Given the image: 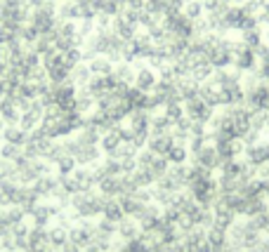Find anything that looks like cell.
Instances as JSON below:
<instances>
[{
	"label": "cell",
	"mask_w": 269,
	"mask_h": 252,
	"mask_svg": "<svg viewBox=\"0 0 269 252\" xmlns=\"http://www.w3.org/2000/svg\"><path fill=\"white\" fill-rule=\"evenodd\" d=\"M111 31H113L118 38H123V40H135V35L139 33V26L128 24V21L118 14V17H113V19H111Z\"/></svg>",
	"instance_id": "5b68a950"
},
{
	"label": "cell",
	"mask_w": 269,
	"mask_h": 252,
	"mask_svg": "<svg viewBox=\"0 0 269 252\" xmlns=\"http://www.w3.org/2000/svg\"><path fill=\"white\" fill-rule=\"evenodd\" d=\"M31 24L38 28V33L45 35V33H50V31H55V28H59L62 19H59V17H55V14L43 12L41 7H38V10H33V14H31Z\"/></svg>",
	"instance_id": "7a4b0ae2"
},
{
	"label": "cell",
	"mask_w": 269,
	"mask_h": 252,
	"mask_svg": "<svg viewBox=\"0 0 269 252\" xmlns=\"http://www.w3.org/2000/svg\"><path fill=\"white\" fill-rule=\"evenodd\" d=\"M159 80L161 82H177V75H175V71H173V66H170V64H166V66L161 68L159 71Z\"/></svg>",
	"instance_id": "4dcf8cb0"
},
{
	"label": "cell",
	"mask_w": 269,
	"mask_h": 252,
	"mask_svg": "<svg viewBox=\"0 0 269 252\" xmlns=\"http://www.w3.org/2000/svg\"><path fill=\"white\" fill-rule=\"evenodd\" d=\"M57 31H59V35H62V38H76V33H78V21H62Z\"/></svg>",
	"instance_id": "484cf974"
},
{
	"label": "cell",
	"mask_w": 269,
	"mask_h": 252,
	"mask_svg": "<svg viewBox=\"0 0 269 252\" xmlns=\"http://www.w3.org/2000/svg\"><path fill=\"white\" fill-rule=\"evenodd\" d=\"M232 38H220L217 45H215L210 52H208V64L213 68H229L234 66V55H232Z\"/></svg>",
	"instance_id": "6da1fadb"
},
{
	"label": "cell",
	"mask_w": 269,
	"mask_h": 252,
	"mask_svg": "<svg viewBox=\"0 0 269 252\" xmlns=\"http://www.w3.org/2000/svg\"><path fill=\"white\" fill-rule=\"evenodd\" d=\"M78 10H81V19H95L97 17V10L92 5V0H81L78 3Z\"/></svg>",
	"instance_id": "4316f807"
},
{
	"label": "cell",
	"mask_w": 269,
	"mask_h": 252,
	"mask_svg": "<svg viewBox=\"0 0 269 252\" xmlns=\"http://www.w3.org/2000/svg\"><path fill=\"white\" fill-rule=\"evenodd\" d=\"M246 102V90L243 85H229L220 90V104H243Z\"/></svg>",
	"instance_id": "ba28073f"
},
{
	"label": "cell",
	"mask_w": 269,
	"mask_h": 252,
	"mask_svg": "<svg viewBox=\"0 0 269 252\" xmlns=\"http://www.w3.org/2000/svg\"><path fill=\"white\" fill-rule=\"evenodd\" d=\"M213 73H215V68L210 66L208 62H201V64H194V66H191V78L199 82V85H203V82L210 80Z\"/></svg>",
	"instance_id": "7c38bea8"
},
{
	"label": "cell",
	"mask_w": 269,
	"mask_h": 252,
	"mask_svg": "<svg viewBox=\"0 0 269 252\" xmlns=\"http://www.w3.org/2000/svg\"><path fill=\"white\" fill-rule=\"evenodd\" d=\"M234 68L239 73H253L257 68V57H255V50L246 48L241 55L234 57Z\"/></svg>",
	"instance_id": "277c9868"
},
{
	"label": "cell",
	"mask_w": 269,
	"mask_h": 252,
	"mask_svg": "<svg viewBox=\"0 0 269 252\" xmlns=\"http://www.w3.org/2000/svg\"><path fill=\"white\" fill-rule=\"evenodd\" d=\"M41 64L45 66V71H52V68H59L64 66V55L62 52H57V50H50L48 55H43Z\"/></svg>",
	"instance_id": "9a60e30c"
},
{
	"label": "cell",
	"mask_w": 269,
	"mask_h": 252,
	"mask_svg": "<svg viewBox=\"0 0 269 252\" xmlns=\"http://www.w3.org/2000/svg\"><path fill=\"white\" fill-rule=\"evenodd\" d=\"M81 62H83V50L81 48H71L64 52V66L69 68V71H73Z\"/></svg>",
	"instance_id": "e0dca14e"
},
{
	"label": "cell",
	"mask_w": 269,
	"mask_h": 252,
	"mask_svg": "<svg viewBox=\"0 0 269 252\" xmlns=\"http://www.w3.org/2000/svg\"><path fill=\"white\" fill-rule=\"evenodd\" d=\"M246 17H248V12L243 10V5H229V10L224 12V17H222V19L227 21L229 31H239V33H241Z\"/></svg>",
	"instance_id": "3957f363"
},
{
	"label": "cell",
	"mask_w": 269,
	"mask_h": 252,
	"mask_svg": "<svg viewBox=\"0 0 269 252\" xmlns=\"http://www.w3.org/2000/svg\"><path fill=\"white\" fill-rule=\"evenodd\" d=\"M257 78L262 82H269V62H257V68H255Z\"/></svg>",
	"instance_id": "836d02e7"
},
{
	"label": "cell",
	"mask_w": 269,
	"mask_h": 252,
	"mask_svg": "<svg viewBox=\"0 0 269 252\" xmlns=\"http://www.w3.org/2000/svg\"><path fill=\"white\" fill-rule=\"evenodd\" d=\"M88 68H90V73L92 75H109V73H113V64L106 59V57H95L92 62L88 64Z\"/></svg>",
	"instance_id": "8fae6325"
},
{
	"label": "cell",
	"mask_w": 269,
	"mask_h": 252,
	"mask_svg": "<svg viewBox=\"0 0 269 252\" xmlns=\"http://www.w3.org/2000/svg\"><path fill=\"white\" fill-rule=\"evenodd\" d=\"M71 48H76V45H73V38H62V35H57L55 38V50L57 52H66V50H71Z\"/></svg>",
	"instance_id": "1f68e13d"
},
{
	"label": "cell",
	"mask_w": 269,
	"mask_h": 252,
	"mask_svg": "<svg viewBox=\"0 0 269 252\" xmlns=\"http://www.w3.org/2000/svg\"><path fill=\"white\" fill-rule=\"evenodd\" d=\"M184 3H189V0H184Z\"/></svg>",
	"instance_id": "ee69618b"
},
{
	"label": "cell",
	"mask_w": 269,
	"mask_h": 252,
	"mask_svg": "<svg viewBox=\"0 0 269 252\" xmlns=\"http://www.w3.org/2000/svg\"><path fill=\"white\" fill-rule=\"evenodd\" d=\"M206 33H213V31H210V24H208L206 14H203L201 19L194 21V35H206Z\"/></svg>",
	"instance_id": "f546056e"
},
{
	"label": "cell",
	"mask_w": 269,
	"mask_h": 252,
	"mask_svg": "<svg viewBox=\"0 0 269 252\" xmlns=\"http://www.w3.org/2000/svg\"><path fill=\"white\" fill-rule=\"evenodd\" d=\"M97 14H106V17H118L125 10V5H121L118 0H92Z\"/></svg>",
	"instance_id": "9c48e42d"
},
{
	"label": "cell",
	"mask_w": 269,
	"mask_h": 252,
	"mask_svg": "<svg viewBox=\"0 0 269 252\" xmlns=\"http://www.w3.org/2000/svg\"><path fill=\"white\" fill-rule=\"evenodd\" d=\"M168 113H170L173 118H177L179 116V106L177 104H170V106H168Z\"/></svg>",
	"instance_id": "f35d334b"
},
{
	"label": "cell",
	"mask_w": 269,
	"mask_h": 252,
	"mask_svg": "<svg viewBox=\"0 0 269 252\" xmlns=\"http://www.w3.org/2000/svg\"><path fill=\"white\" fill-rule=\"evenodd\" d=\"M113 75L123 82H135V68H132L130 64H125V62H121V64L113 66Z\"/></svg>",
	"instance_id": "ac0fdd59"
},
{
	"label": "cell",
	"mask_w": 269,
	"mask_h": 252,
	"mask_svg": "<svg viewBox=\"0 0 269 252\" xmlns=\"http://www.w3.org/2000/svg\"><path fill=\"white\" fill-rule=\"evenodd\" d=\"M128 104L142 109V106H149V97H146V92H142V90L130 88V92H128Z\"/></svg>",
	"instance_id": "ffe728a7"
},
{
	"label": "cell",
	"mask_w": 269,
	"mask_h": 252,
	"mask_svg": "<svg viewBox=\"0 0 269 252\" xmlns=\"http://www.w3.org/2000/svg\"><path fill=\"white\" fill-rule=\"evenodd\" d=\"M41 59H43V57L38 55V52H33V50H31V48H28L26 52H24V66H26V68L41 66Z\"/></svg>",
	"instance_id": "f1b7e54d"
},
{
	"label": "cell",
	"mask_w": 269,
	"mask_h": 252,
	"mask_svg": "<svg viewBox=\"0 0 269 252\" xmlns=\"http://www.w3.org/2000/svg\"><path fill=\"white\" fill-rule=\"evenodd\" d=\"M3 7L10 10V12H17L21 7H26V0H3Z\"/></svg>",
	"instance_id": "e575fe53"
},
{
	"label": "cell",
	"mask_w": 269,
	"mask_h": 252,
	"mask_svg": "<svg viewBox=\"0 0 269 252\" xmlns=\"http://www.w3.org/2000/svg\"><path fill=\"white\" fill-rule=\"evenodd\" d=\"M57 17L62 21H81L78 3H73V0H59L57 3Z\"/></svg>",
	"instance_id": "52a82bcc"
},
{
	"label": "cell",
	"mask_w": 269,
	"mask_h": 252,
	"mask_svg": "<svg viewBox=\"0 0 269 252\" xmlns=\"http://www.w3.org/2000/svg\"><path fill=\"white\" fill-rule=\"evenodd\" d=\"M201 5H203V12L215 17H224V12L229 10V3H222V0H201Z\"/></svg>",
	"instance_id": "5bb4252c"
},
{
	"label": "cell",
	"mask_w": 269,
	"mask_h": 252,
	"mask_svg": "<svg viewBox=\"0 0 269 252\" xmlns=\"http://www.w3.org/2000/svg\"><path fill=\"white\" fill-rule=\"evenodd\" d=\"M161 19L163 17H159V14H151V12H146V10H139V28H149L151 26H159Z\"/></svg>",
	"instance_id": "7402d4cb"
},
{
	"label": "cell",
	"mask_w": 269,
	"mask_h": 252,
	"mask_svg": "<svg viewBox=\"0 0 269 252\" xmlns=\"http://www.w3.org/2000/svg\"><path fill=\"white\" fill-rule=\"evenodd\" d=\"M71 78V71L66 66H59V68H52V71H48V80L52 82V85H59V82H66Z\"/></svg>",
	"instance_id": "603a6c76"
},
{
	"label": "cell",
	"mask_w": 269,
	"mask_h": 252,
	"mask_svg": "<svg viewBox=\"0 0 269 252\" xmlns=\"http://www.w3.org/2000/svg\"><path fill=\"white\" fill-rule=\"evenodd\" d=\"M111 19H113V17H106V14H97V17H95L97 31H109V28H111Z\"/></svg>",
	"instance_id": "d6a6232c"
},
{
	"label": "cell",
	"mask_w": 269,
	"mask_h": 252,
	"mask_svg": "<svg viewBox=\"0 0 269 252\" xmlns=\"http://www.w3.org/2000/svg\"><path fill=\"white\" fill-rule=\"evenodd\" d=\"M184 17H189L191 21H196V19H201L203 17V5H201V0H189V3H184Z\"/></svg>",
	"instance_id": "44dd1931"
},
{
	"label": "cell",
	"mask_w": 269,
	"mask_h": 252,
	"mask_svg": "<svg viewBox=\"0 0 269 252\" xmlns=\"http://www.w3.org/2000/svg\"><path fill=\"white\" fill-rule=\"evenodd\" d=\"M222 3H229V5H236V0H222Z\"/></svg>",
	"instance_id": "60d3db41"
},
{
	"label": "cell",
	"mask_w": 269,
	"mask_h": 252,
	"mask_svg": "<svg viewBox=\"0 0 269 252\" xmlns=\"http://www.w3.org/2000/svg\"><path fill=\"white\" fill-rule=\"evenodd\" d=\"M166 7H168L166 0H144V10H146V12L159 14V17L166 14Z\"/></svg>",
	"instance_id": "cb8c5ba5"
},
{
	"label": "cell",
	"mask_w": 269,
	"mask_h": 252,
	"mask_svg": "<svg viewBox=\"0 0 269 252\" xmlns=\"http://www.w3.org/2000/svg\"><path fill=\"white\" fill-rule=\"evenodd\" d=\"M137 59H142V50L137 48V43H135V40H125L123 43V62L132 64V62H137Z\"/></svg>",
	"instance_id": "2e32d148"
},
{
	"label": "cell",
	"mask_w": 269,
	"mask_h": 252,
	"mask_svg": "<svg viewBox=\"0 0 269 252\" xmlns=\"http://www.w3.org/2000/svg\"><path fill=\"white\" fill-rule=\"evenodd\" d=\"M90 78H92V73H90L88 64H83V62L71 71V80H73V85H78V88H85L90 82Z\"/></svg>",
	"instance_id": "4fadbf2b"
},
{
	"label": "cell",
	"mask_w": 269,
	"mask_h": 252,
	"mask_svg": "<svg viewBox=\"0 0 269 252\" xmlns=\"http://www.w3.org/2000/svg\"><path fill=\"white\" fill-rule=\"evenodd\" d=\"M7 68H10V66H7V62H0V78L7 73Z\"/></svg>",
	"instance_id": "ab89813d"
},
{
	"label": "cell",
	"mask_w": 269,
	"mask_h": 252,
	"mask_svg": "<svg viewBox=\"0 0 269 252\" xmlns=\"http://www.w3.org/2000/svg\"><path fill=\"white\" fill-rule=\"evenodd\" d=\"M0 17H3V0H0Z\"/></svg>",
	"instance_id": "b9f144b4"
},
{
	"label": "cell",
	"mask_w": 269,
	"mask_h": 252,
	"mask_svg": "<svg viewBox=\"0 0 269 252\" xmlns=\"http://www.w3.org/2000/svg\"><path fill=\"white\" fill-rule=\"evenodd\" d=\"M19 38H21V43H24L26 48H31V45L41 38V33H38V28H35L33 24H24L21 31H19Z\"/></svg>",
	"instance_id": "d6986e66"
},
{
	"label": "cell",
	"mask_w": 269,
	"mask_h": 252,
	"mask_svg": "<svg viewBox=\"0 0 269 252\" xmlns=\"http://www.w3.org/2000/svg\"><path fill=\"white\" fill-rule=\"evenodd\" d=\"M255 57H257V62H269V43H262L255 50Z\"/></svg>",
	"instance_id": "d590c367"
},
{
	"label": "cell",
	"mask_w": 269,
	"mask_h": 252,
	"mask_svg": "<svg viewBox=\"0 0 269 252\" xmlns=\"http://www.w3.org/2000/svg\"><path fill=\"white\" fill-rule=\"evenodd\" d=\"M97 31L95 26V19H81L78 21V35H83V38H90V35Z\"/></svg>",
	"instance_id": "83f0119b"
},
{
	"label": "cell",
	"mask_w": 269,
	"mask_h": 252,
	"mask_svg": "<svg viewBox=\"0 0 269 252\" xmlns=\"http://www.w3.org/2000/svg\"><path fill=\"white\" fill-rule=\"evenodd\" d=\"M12 38H17V33H12V31H10V28H5V26L0 28V48H5Z\"/></svg>",
	"instance_id": "8d00e7d4"
},
{
	"label": "cell",
	"mask_w": 269,
	"mask_h": 252,
	"mask_svg": "<svg viewBox=\"0 0 269 252\" xmlns=\"http://www.w3.org/2000/svg\"><path fill=\"white\" fill-rule=\"evenodd\" d=\"M241 40L246 43V48L257 50L264 43V26H255V28H250V31H243Z\"/></svg>",
	"instance_id": "30bf717a"
},
{
	"label": "cell",
	"mask_w": 269,
	"mask_h": 252,
	"mask_svg": "<svg viewBox=\"0 0 269 252\" xmlns=\"http://www.w3.org/2000/svg\"><path fill=\"white\" fill-rule=\"evenodd\" d=\"M156 82H159V75H156V71L149 66H144L142 71L135 73V88L142 90V92H151V90L156 88Z\"/></svg>",
	"instance_id": "8992f818"
},
{
	"label": "cell",
	"mask_w": 269,
	"mask_h": 252,
	"mask_svg": "<svg viewBox=\"0 0 269 252\" xmlns=\"http://www.w3.org/2000/svg\"><path fill=\"white\" fill-rule=\"evenodd\" d=\"M52 3H59V0H52Z\"/></svg>",
	"instance_id": "7bdbcfd3"
},
{
	"label": "cell",
	"mask_w": 269,
	"mask_h": 252,
	"mask_svg": "<svg viewBox=\"0 0 269 252\" xmlns=\"http://www.w3.org/2000/svg\"><path fill=\"white\" fill-rule=\"evenodd\" d=\"M123 5L130 10H144V0H123Z\"/></svg>",
	"instance_id": "74e56055"
},
{
	"label": "cell",
	"mask_w": 269,
	"mask_h": 252,
	"mask_svg": "<svg viewBox=\"0 0 269 252\" xmlns=\"http://www.w3.org/2000/svg\"><path fill=\"white\" fill-rule=\"evenodd\" d=\"M26 80H31V82H45L48 80V71H45V66H33V68H28V75H26Z\"/></svg>",
	"instance_id": "d4e9b609"
}]
</instances>
